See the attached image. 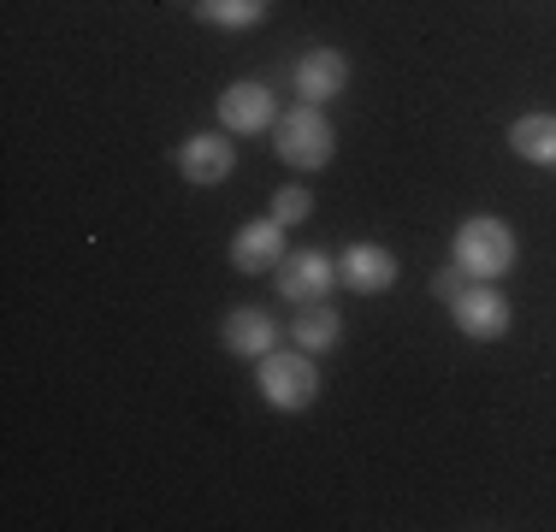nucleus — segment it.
<instances>
[{
	"label": "nucleus",
	"instance_id": "15",
	"mask_svg": "<svg viewBox=\"0 0 556 532\" xmlns=\"http://www.w3.org/2000/svg\"><path fill=\"white\" fill-rule=\"evenodd\" d=\"M314 213V195L302 190V183H285V190H273V219L278 225H302Z\"/></svg>",
	"mask_w": 556,
	"mask_h": 532
},
{
	"label": "nucleus",
	"instance_id": "14",
	"mask_svg": "<svg viewBox=\"0 0 556 532\" xmlns=\"http://www.w3.org/2000/svg\"><path fill=\"white\" fill-rule=\"evenodd\" d=\"M195 12L214 30H249V24L267 18V0H195Z\"/></svg>",
	"mask_w": 556,
	"mask_h": 532
},
{
	"label": "nucleus",
	"instance_id": "16",
	"mask_svg": "<svg viewBox=\"0 0 556 532\" xmlns=\"http://www.w3.org/2000/svg\"><path fill=\"white\" fill-rule=\"evenodd\" d=\"M468 284H473V273H468V266L456 261V266H444V273L432 278V296H439V302H456V296H462V290H468Z\"/></svg>",
	"mask_w": 556,
	"mask_h": 532
},
{
	"label": "nucleus",
	"instance_id": "6",
	"mask_svg": "<svg viewBox=\"0 0 556 532\" xmlns=\"http://www.w3.org/2000/svg\"><path fill=\"white\" fill-rule=\"evenodd\" d=\"M338 278V261H326L320 249H296V255L278 261V296L285 302H326V290H332Z\"/></svg>",
	"mask_w": 556,
	"mask_h": 532
},
{
	"label": "nucleus",
	"instance_id": "11",
	"mask_svg": "<svg viewBox=\"0 0 556 532\" xmlns=\"http://www.w3.org/2000/svg\"><path fill=\"white\" fill-rule=\"evenodd\" d=\"M219 338H225V350H231V355H249V362H261V355L278 350L285 326H278L267 308H231V314H225V326H219Z\"/></svg>",
	"mask_w": 556,
	"mask_h": 532
},
{
	"label": "nucleus",
	"instance_id": "2",
	"mask_svg": "<svg viewBox=\"0 0 556 532\" xmlns=\"http://www.w3.org/2000/svg\"><path fill=\"white\" fill-rule=\"evenodd\" d=\"M456 261L468 266L473 278L497 284V278L515 273V261H521V243H515V231L497 219V213H468V219L456 225Z\"/></svg>",
	"mask_w": 556,
	"mask_h": 532
},
{
	"label": "nucleus",
	"instance_id": "13",
	"mask_svg": "<svg viewBox=\"0 0 556 532\" xmlns=\"http://www.w3.org/2000/svg\"><path fill=\"white\" fill-rule=\"evenodd\" d=\"M509 149L527 166H556V113H521L509 125Z\"/></svg>",
	"mask_w": 556,
	"mask_h": 532
},
{
	"label": "nucleus",
	"instance_id": "12",
	"mask_svg": "<svg viewBox=\"0 0 556 532\" xmlns=\"http://www.w3.org/2000/svg\"><path fill=\"white\" fill-rule=\"evenodd\" d=\"M290 343L308 355H326L343 343V314L332 308V302H302L296 319H290Z\"/></svg>",
	"mask_w": 556,
	"mask_h": 532
},
{
	"label": "nucleus",
	"instance_id": "5",
	"mask_svg": "<svg viewBox=\"0 0 556 532\" xmlns=\"http://www.w3.org/2000/svg\"><path fill=\"white\" fill-rule=\"evenodd\" d=\"M219 125L231 130V137H261V130L278 125V101L267 84H231L219 96Z\"/></svg>",
	"mask_w": 556,
	"mask_h": 532
},
{
	"label": "nucleus",
	"instance_id": "4",
	"mask_svg": "<svg viewBox=\"0 0 556 532\" xmlns=\"http://www.w3.org/2000/svg\"><path fill=\"white\" fill-rule=\"evenodd\" d=\"M450 314H456V331L473 343H492L509 331V296H503L497 284H485V278H473V284L450 302Z\"/></svg>",
	"mask_w": 556,
	"mask_h": 532
},
{
	"label": "nucleus",
	"instance_id": "10",
	"mask_svg": "<svg viewBox=\"0 0 556 532\" xmlns=\"http://www.w3.org/2000/svg\"><path fill=\"white\" fill-rule=\"evenodd\" d=\"M343 84H350V60H343L338 48H308L296 60V96L302 101L326 106V101L343 96Z\"/></svg>",
	"mask_w": 556,
	"mask_h": 532
},
{
	"label": "nucleus",
	"instance_id": "8",
	"mask_svg": "<svg viewBox=\"0 0 556 532\" xmlns=\"http://www.w3.org/2000/svg\"><path fill=\"white\" fill-rule=\"evenodd\" d=\"M338 284H350L355 296H386L396 284V255L379 243H350L338 255Z\"/></svg>",
	"mask_w": 556,
	"mask_h": 532
},
{
	"label": "nucleus",
	"instance_id": "9",
	"mask_svg": "<svg viewBox=\"0 0 556 532\" xmlns=\"http://www.w3.org/2000/svg\"><path fill=\"white\" fill-rule=\"evenodd\" d=\"M237 172V149L219 137V130H202V137H190L178 149V178L195 183V190H207V183H225Z\"/></svg>",
	"mask_w": 556,
	"mask_h": 532
},
{
	"label": "nucleus",
	"instance_id": "3",
	"mask_svg": "<svg viewBox=\"0 0 556 532\" xmlns=\"http://www.w3.org/2000/svg\"><path fill=\"white\" fill-rule=\"evenodd\" d=\"M273 149H278V160H285V166L320 172L326 160L338 154V130H332V118H326L314 101H302V106H290V113H278Z\"/></svg>",
	"mask_w": 556,
	"mask_h": 532
},
{
	"label": "nucleus",
	"instance_id": "1",
	"mask_svg": "<svg viewBox=\"0 0 556 532\" xmlns=\"http://www.w3.org/2000/svg\"><path fill=\"white\" fill-rule=\"evenodd\" d=\"M255 391L267 408H278V415H302V408H314V396H320V367H314L308 350H273V355H261V367H255Z\"/></svg>",
	"mask_w": 556,
	"mask_h": 532
},
{
	"label": "nucleus",
	"instance_id": "7",
	"mask_svg": "<svg viewBox=\"0 0 556 532\" xmlns=\"http://www.w3.org/2000/svg\"><path fill=\"white\" fill-rule=\"evenodd\" d=\"M285 231H290V225H278L273 213L249 219L243 231L231 237V266H237V273H278V261L290 255V249H285Z\"/></svg>",
	"mask_w": 556,
	"mask_h": 532
}]
</instances>
